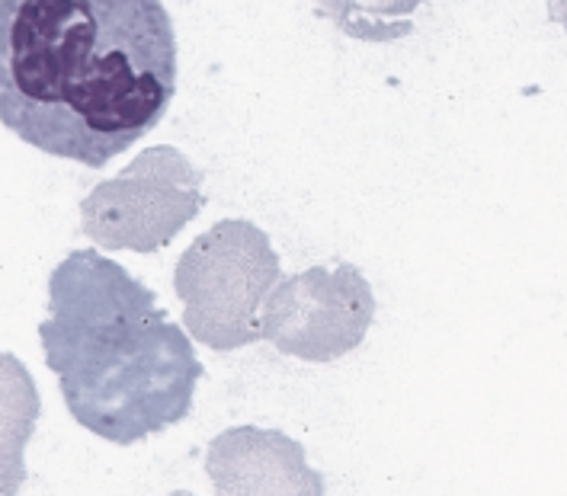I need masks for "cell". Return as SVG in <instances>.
I'll return each instance as SVG.
<instances>
[{
    "instance_id": "cell-1",
    "label": "cell",
    "mask_w": 567,
    "mask_h": 496,
    "mask_svg": "<svg viewBox=\"0 0 567 496\" xmlns=\"http://www.w3.org/2000/svg\"><path fill=\"white\" fill-rule=\"evenodd\" d=\"M177 93L161 0H0V122L52 157L103 170Z\"/></svg>"
},
{
    "instance_id": "cell-2",
    "label": "cell",
    "mask_w": 567,
    "mask_h": 496,
    "mask_svg": "<svg viewBox=\"0 0 567 496\" xmlns=\"http://www.w3.org/2000/svg\"><path fill=\"white\" fill-rule=\"evenodd\" d=\"M186 333L157 294L93 247L52 269L39 340L71 416L93 436L135 445L189 416L203 362Z\"/></svg>"
},
{
    "instance_id": "cell-3",
    "label": "cell",
    "mask_w": 567,
    "mask_h": 496,
    "mask_svg": "<svg viewBox=\"0 0 567 496\" xmlns=\"http://www.w3.org/2000/svg\"><path fill=\"white\" fill-rule=\"evenodd\" d=\"M279 257L254 221L225 218L179 257L174 289L189 337L215 352L264 340L260 308L279 286Z\"/></svg>"
},
{
    "instance_id": "cell-4",
    "label": "cell",
    "mask_w": 567,
    "mask_h": 496,
    "mask_svg": "<svg viewBox=\"0 0 567 496\" xmlns=\"http://www.w3.org/2000/svg\"><path fill=\"white\" fill-rule=\"evenodd\" d=\"M206 174L171 145L145 147L120 176L90 189L81 231L103 250L157 254L203 211Z\"/></svg>"
},
{
    "instance_id": "cell-5",
    "label": "cell",
    "mask_w": 567,
    "mask_h": 496,
    "mask_svg": "<svg viewBox=\"0 0 567 496\" xmlns=\"http://www.w3.org/2000/svg\"><path fill=\"white\" fill-rule=\"evenodd\" d=\"M375 321V294L353 264L279 279L264 304V340L301 362L343 359Z\"/></svg>"
},
{
    "instance_id": "cell-6",
    "label": "cell",
    "mask_w": 567,
    "mask_h": 496,
    "mask_svg": "<svg viewBox=\"0 0 567 496\" xmlns=\"http://www.w3.org/2000/svg\"><path fill=\"white\" fill-rule=\"evenodd\" d=\"M206 474L218 494H324L301 442L260 426H235L212 438Z\"/></svg>"
},
{
    "instance_id": "cell-7",
    "label": "cell",
    "mask_w": 567,
    "mask_h": 496,
    "mask_svg": "<svg viewBox=\"0 0 567 496\" xmlns=\"http://www.w3.org/2000/svg\"><path fill=\"white\" fill-rule=\"evenodd\" d=\"M343 35L385 45L414 32V13L426 0H315Z\"/></svg>"
},
{
    "instance_id": "cell-8",
    "label": "cell",
    "mask_w": 567,
    "mask_h": 496,
    "mask_svg": "<svg viewBox=\"0 0 567 496\" xmlns=\"http://www.w3.org/2000/svg\"><path fill=\"white\" fill-rule=\"evenodd\" d=\"M551 20H561L567 27V0H551Z\"/></svg>"
}]
</instances>
